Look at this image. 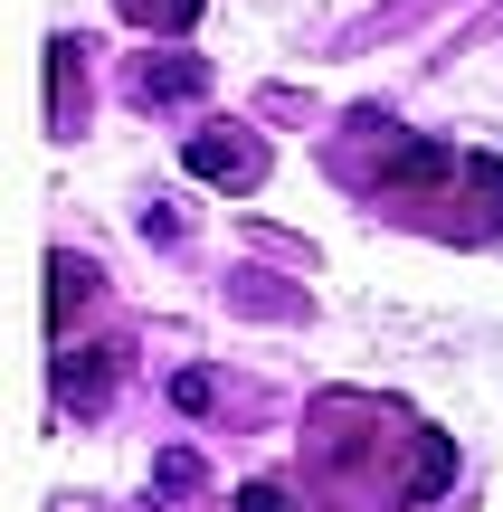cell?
I'll return each instance as SVG.
<instances>
[{"label":"cell","instance_id":"2","mask_svg":"<svg viewBox=\"0 0 503 512\" xmlns=\"http://www.w3.org/2000/svg\"><path fill=\"white\" fill-rule=\"evenodd\" d=\"M456 484V446L437 427H409V475H399V503H437Z\"/></svg>","mask_w":503,"mask_h":512},{"label":"cell","instance_id":"4","mask_svg":"<svg viewBox=\"0 0 503 512\" xmlns=\"http://www.w3.org/2000/svg\"><path fill=\"white\" fill-rule=\"evenodd\" d=\"M200 86H209L200 57H143V67H133V95H143V105H181V95H200Z\"/></svg>","mask_w":503,"mask_h":512},{"label":"cell","instance_id":"8","mask_svg":"<svg viewBox=\"0 0 503 512\" xmlns=\"http://www.w3.org/2000/svg\"><path fill=\"white\" fill-rule=\"evenodd\" d=\"M238 512H295V494H285V484H247Z\"/></svg>","mask_w":503,"mask_h":512},{"label":"cell","instance_id":"1","mask_svg":"<svg viewBox=\"0 0 503 512\" xmlns=\"http://www.w3.org/2000/svg\"><path fill=\"white\" fill-rule=\"evenodd\" d=\"M190 171H200V181H228V190H257L266 152L247 143V133H200V143H190Z\"/></svg>","mask_w":503,"mask_h":512},{"label":"cell","instance_id":"3","mask_svg":"<svg viewBox=\"0 0 503 512\" xmlns=\"http://www.w3.org/2000/svg\"><path fill=\"white\" fill-rule=\"evenodd\" d=\"M124 380V351H86V361H57V399L67 408H105Z\"/></svg>","mask_w":503,"mask_h":512},{"label":"cell","instance_id":"5","mask_svg":"<svg viewBox=\"0 0 503 512\" xmlns=\"http://www.w3.org/2000/svg\"><path fill=\"white\" fill-rule=\"evenodd\" d=\"M86 294H95V266H86V256H48V332H67Z\"/></svg>","mask_w":503,"mask_h":512},{"label":"cell","instance_id":"6","mask_svg":"<svg viewBox=\"0 0 503 512\" xmlns=\"http://www.w3.org/2000/svg\"><path fill=\"white\" fill-rule=\"evenodd\" d=\"M114 10H124L133 29H162V38H181L190 19H200V0H114Z\"/></svg>","mask_w":503,"mask_h":512},{"label":"cell","instance_id":"7","mask_svg":"<svg viewBox=\"0 0 503 512\" xmlns=\"http://www.w3.org/2000/svg\"><path fill=\"white\" fill-rule=\"evenodd\" d=\"M171 399H181V408H209V399H219V380H209V370H181V380H171Z\"/></svg>","mask_w":503,"mask_h":512}]
</instances>
